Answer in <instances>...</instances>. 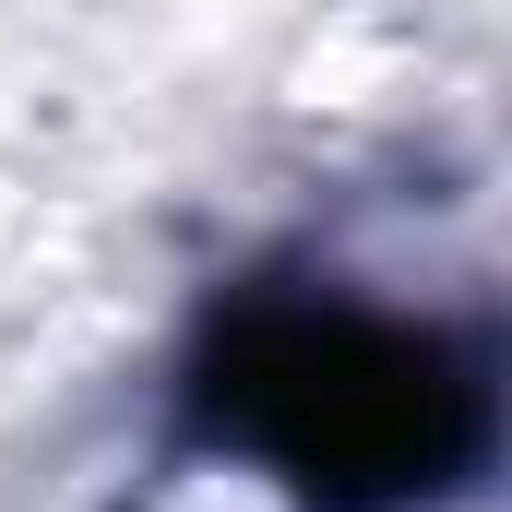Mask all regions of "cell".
Segmentation results:
<instances>
[{"instance_id":"1","label":"cell","mask_w":512,"mask_h":512,"mask_svg":"<svg viewBox=\"0 0 512 512\" xmlns=\"http://www.w3.org/2000/svg\"><path fill=\"white\" fill-rule=\"evenodd\" d=\"M203 441L251 453L310 512H429L489 453V382L441 322L334 286H251L191 358Z\"/></svg>"}]
</instances>
